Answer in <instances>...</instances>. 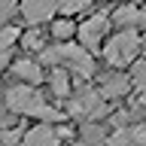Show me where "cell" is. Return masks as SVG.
<instances>
[{
	"mask_svg": "<svg viewBox=\"0 0 146 146\" xmlns=\"http://www.w3.org/2000/svg\"><path fill=\"white\" fill-rule=\"evenodd\" d=\"M88 3L91 0H58V9H61L64 15H73V12H82Z\"/></svg>",
	"mask_w": 146,
	"mask_h": 146,
	"instance_id": "obj_16",
	"label": "cell"
},
{
	"mask_svg": "<svg viewBox=\"0 0 146 146\" xmlns=\"http://www.w3.org/2000/svg\"><path fill=\"white\" fill-rule=\"evenodd\" d=\"M140 104H143V107H146V88L140 91Z\"/></svg>",
	"mask_w": 146,
	"mask_h": 146,
	"instance_id": "obj_22",
	"label": "cell"
},
{
	"mask_svg": "<svg viewBox=\"0 0 146 146\" xmlns=\"http://www.w3.org/2000/svg\"><path fill=\"white\" fill-rule=\"evenodd\" d=\"M107 146H146V125H128L107 137Z\"/></svg>",
	"mask_w": 146,
	"mask_h": 146,
	"instance_id": "obj_9",
	"label": "cell"
},
{
	"mask_svg": "<svg viewBox=\"0 0 146 146\" xmlns=\"http://www.w3.org/2000/svg\"><path fill=\"white\" fill-rule=\"evenodd\" d=\"M21 146H61V131L52 125H34L21 137Z\"/></svg>",
	"mask_w": 146,
	"mask_h": 146,
	"instance_id": "obj_7",
	"label": "cell"
},
{
	"mask_svg": "<svg viewBox=\"0 0 146 146\" xmlns=\"http://www.w3.org/2000/svg\"><path fill=\"white\" fill-rule=\"evenodd\" d=\"M73 31H76V27H73L70 18H58V21L52 25V36H55V40H70Z\"/></svg>",
	"mask_w": 146,
	"mask_h": 146,
	"instance_id": "obj_14",
	"label": "cell"
},
{
	"mask_svg": "<svg viewBox=\"0 0 146 146\" xmlns=\"http://www.w3.org/2000/svg\"><path fill=\"white\" fill-rule=\"evenodd\" d=\"M49 88L55 98H70V76L64 67H52L49 70Z\"/></svg>",
	"mask_w": 146,
	"mask_h": 146,
	"instance_id": "obj_12",
	"label": "cell"
},
{
	"mask_svg": "<svg viewBox=\"0 0 146 146\" xmlns=\"http://www.w3.org/2000/svg\"><path fill=\"white\" fill-rule=\"evenodd\" d=\"M143 49V40L134 31H119L116 36H110V43L104 46V58L110 67H128L137 58V52Z\"/></svg>",
	"mask_w": 146,
	"mask_h": 146,
	"instance_id": "obj_3",
	"label": "cell"
},
{
	"mask_svg": "<svg viewBox=\"0 0 146 146\" xmlns=\"http://www.w3.org/2000/svg\"><path fill=\"white\" fill-rule=\"evenodd\" d=\"M76 146H91V143H76Z\"/></svg>",
	"mask_w": 146,
	"mask_h": 146,
	"instance_id": "obj_23",
	"label": "cell"
},
{
	"mask_svg": "<svg viewBox=\"0 0 146 146\" xmlns=\"http://www.w3.org/2000/svg\"><path fill=\"white\" fill-rule=\"evenodd\" d=\"M107 31H110V15H91L88 21H82V25L76 27L82 49H88V52H91V49H98V46L104 43Z\"/></svg>",
	"mask_w": 146,
	"mask_h": 146,
	"instance_id": "obj_5",
	"label": "cell"
},
{
	"mask_svg": "<svg viewBox=\"0 0 146 146\" xmlns=\"http://www.w3.org/2000/svg\"><path fill=\"white\" fill-rule=\"evenodd\" d=\"M131 82H134L140 91L146 88V61H137V64H134V70H131Z\"/></svg>",
	"mask_w": 146,
	"mask_h": 146,
	"instance_id": "obj_17",
	"label": "cell"
},
{
	"mask_svg": "<svg viewBox=\"0 0 146 146\" xmlns=\"http://www.w3.org/2000/svg\"><path fill=\"white\" fill-rule=\"evenodd\" d=\"M15 40H18V31H15V27H3V31H0V67H6V64H9Z\"/></svg>",
	"mask_w": 146,
	"mask_h": 146,
	"instance_id": "obj_13",
	"label": "cell"
},
{
	"mask_svg": "<svg viewBox=\"0 0 146 146\" xmlns=\"http://www.w3.org/2000/svg\"><path fill=\"white\" fill-rule=\"evenodd\" d=\"M3 104H6L15 116H36V119H43L46 125L64 122V113H58L55 107H49L46 98L34 88V85H12V88H6Z\"/></svg>",
	"mask_w": 146,
	"mask_h": 146,
	"instance_id": "obj_1",
	"label": "cell"
},
{
	"mask_svg": "<svg viewBox=\"0 0 146 146\" xmlns=\"http://www.w3.org/2000/svg\"><path fill=\"white\" fill-rule=\"evenodd\" d=\"M55 9H58L55 0H21V18H25L27 25H34V27L49 21L55 15Z\"/></svg>",
	"mask_w": 146,
	"mask_h": 146,
	"instance_id": "obj_6",
	"label": "cell"
},
{
	"mask_svg": "<svg viewBox=\"0 0 146 146\" xmlns=\"http://www.w3.org/2000/svg\"><path fill=\"white\" fill-rule=\"evenodd\" d=\"M21 43L31 46V49H46V40H43V34H40V31H31V34H25V36H21Z\"/></svg>",
	"mask_w": 146,
	"mask_h": 146,
	"instance_id": "obj_19",
	"label": "cell"
},
{
	"mask_svg": "<svg viewBox=\"0 0 146 146\" xmlns=\"http://www.w3.org/2000/svg\"><path fill=\"white\" fill-rule=\"evenodd\" d=\"M82 131H85V137H88V143H91V146L104 140V131H100V128L94 125V122H91V125H82Z\"/></svg>",
	"mask_w": 146,
	"mask_h": 146,
	"instance_id": "obj_21",
	"label": "cell"
},
{
	"mask_svg": "<svg viewBox=\"0 0 146 146\" xmlns=\"http://www.w3.org/2000/svg\"><path fill=\"white\" fill-rule=\"evenodd\" d=\"M40 61L43 64H64V67H70L73 73H79L82 79H88L94 76V58L88 55V49H82L76 43H61V46H46L43 52H40Z\"/></svg>",
	"mask_w": 146,
	"mask_h": 146,
	"instance_id": "obj_2",
	"label": "cell"
},
{
	"mask_svg": "<svg viewBox=\"0 0 146 146\" xmlns=\"http://www.w3.org/2000/svg\"><path fill=\"white\" fill-rule=\"evenodd\" d=\"M70 116L79 119L82 125H91V122L104 119L107 116V104L100 98V91H94V88L76 91V98H70Z\"/></svg>",
	"mask_w": 146,
	"mask_h": 146,
	"instance_id": "obj_4",
	"label": "cell"
},
{
	"mask_svg": "<svg viewBox=\"0 0 146 146\" xmlns=\"http://www.w3.org/2000/svg\"><path fill=\"white\" fill-rule=\"evenodd\" d=\"M113 21H116L119 27L125 25L128 31H131V27H146V9L131 6V3H122V6L113 12Z\"/></svg>",
	"mask_w": 146,
	"mask_h": 146,
	"instance_id": "obj_10",
	"label": "cell"
},
{
	"mask_svg": "<svg viewBox=\"0 0 146 146\" xmlns=\"http://www.w3.org/2000/svg\"><path fill=\"white\" fill-rule=\"evenodd\" d=\"M15 15V0H0V25H6Z\"/></svg>",
	"mask_w": 146,
	"mask_h": 146,
	"instance_id": "obj_20",
	"label": "cell"
},
{
	"mask_svg": "<svg viewBox=\"0 0 146 146\" xmlns=\"http://www.w3.org/2000/svg\"><path fill=\"white\" fill-rule=\"evenodd\" d=\"M128 88H131V76L128 73H107L100 79V98L104 100H116V98H125Z\"/></svg>",
	"mask_w": 146,
	"mask_h": 146,
	"instance_id": "obj_8",
	"label": "cell"
},
{
	"mask_svg": "<svg viewBox=\"0 0 146 146\" xmlns=\"http://www.w3.org/2000/svg\"><path fill=\"white\" fill-rule=\"evenodd\" d=\"M21 137H25L21 125L6 128V131H0V146H18V143H21Z\"/></svg>",
	"mask_w": 146,
	"mask_h": 146,
	"instance_id": "obj_15",
	"label": "cell"
},
{
	"mask_svg": "<svg viewBox=\"0 0 146 146\" xmlns=\"http://www.w3.org/2000/svg\"><path fill=\"white\" fill-rule=\"evenodd\" d=\"M12 73H15V76L25 82V85H34V88L43 82V67H40L36 61H31V58H21V61H15Z\"/></svg>",
	"mask_w": 146,
	"mask_h": 146,
	"instance_id": "obj_11",
	"label": "cell"
},
{
	"mask_svg": "<svg viewBox=\"0 0 146 146\" xmlns=\"http://www.w3.org/2000/svg\"><path fill=\"white\" fill-rule=\"evenodd\" d=\"M15 122H18V116L6 107V104H0V131H6V128H15Z\"/></svg>",
	"mask_w": 146,
	"mask_h": 146,
	"instance_id": "obj_18",
	"label": "cell"
},
{
	"mask_svg": "<svg viewBox=\"0 0 146 146\" xmlns=\"http://www.w3.org/2000/svg\"><path fill=\"white\" fill-rule=\"evenodd\" d=\"M107 3H119V0H107Z\"/></svg>",
	"mask_w": 146,
	"mask_h": 146,
	"instance_id": "obj_24",
	"label": "cell"
}]
</instances>
